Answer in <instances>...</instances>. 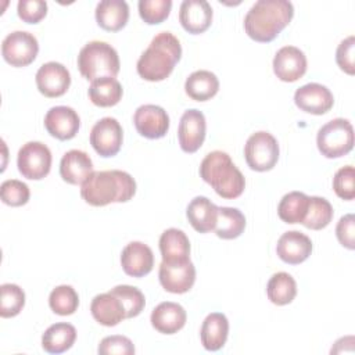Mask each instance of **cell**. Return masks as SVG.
<instances>
[{"label": "cell", "instance_id": "41", "mask_svg": "<svg viewBox=\"0 0 355 355\" xmlns=\"http://www.w3.org/2000/svg\"><path fill=\"white\" fill-rule=\"evenodd\" d=\"M100 355H132L135 354V345L130 338L125 336H108L104 337L97 348Z\"/></svg>", "mask_w": 355, "mask_h": 355}, {"label": "cell", "instance_id": "5", "mask_svg": "<svg viewBox=\"0 0 355 355\" xmlns=\"http://www.w3.org/2000/svg\"><path fill=\"white\" fill-rule=\"evenodd\" d=\"M119 67L121 62L116 50L105 42H89L78 54L79 72L87 80L104 76L115 78L119 72Z\"/></svg>", "mask_w": 355, "mask_h": 355}, {"label": "cell", "instance_id": "9", "mask_svg": "<svg viewBox=\"0 0 355 355\" xmlns=\"http://www.w3.org/2000/svg\"><path fill=\"white\" fill-rule=\"evenodd\" d=\"M39 53L37 39L26 31L8 33L1 43V55L12 67L21 68L32 64Z\"/></svg>", "mask_w": 355, "mask_h": 355}, {"label": "cell", "instance_id": "37", "mask_svg": "<svg viewBox=\"0 0 355 355\" xmlns=\"http://www.w3.org/2000/svg\"><path fill=\"white\" fill-rule=\"evenodd\" d=\"M110 291L112 294H115L122 301V304L126 309V319L140 315L141 311L144 309L146 298H144V294L137 287L128 286V284H119V286H115L114 288H111Z\"/></svg>", "mask_w": 355, "mask_h": 355}, {"label": "cell", "instance_id": "20", "mask_svg": "<svg viewBox=\"0 0 355 355\" xmlns=\"http://www.w3.org/2000/svg\"><path fill=\"white\" fill-rule=\"evenodd\" d=\"M276 252L283 262L288 265H298L311 255L312 241L306 234L298 230H290L279 237Z\"/></svg>", "mask_w": 355, "mask_h": 355}, {"label": "cell", "instance_id": "27", "mask_svg": "<svg viewBox=\"0 0 355 355\" xmlns=\"http://www.w3.org/2000/svg\"><path fill=\"white\" fill-rule=\"evenodd\" d=\"M159 251L162 261L176 262L190 259V241L180 229L171 227L162 232L159 237Z\"/></svg>", "mask_w": 355, "mask_h": 355}, {"label": "cell", "instance_id": "40", "mask_svg": "<svg viewBox=\"0 0 355 355\" xmlns=\"http://www.w3.org/2000/svg\"><path fill=\"white\" fill-rule=\"evenodd\" d=\"M355 169L352 165H345L340 168L333 178L334 193L347 201L355 198Z\"/></svg>", "mask_w": 355, "mask_h": 355}, {"label": "cell", "instance_id": "10", "mask_svg": "<svg viewBox=\"0 0 355 355\" xmlns=\"http://www.w3.org/2000/svg\"><path fill=\"white\" fill-rule=\"evenodd\" d=\"M122 141L123 130L115 118H101L90 130V144L94 151L104 158L116 155L122 147Z\"/></svg>", "mask_w": 355, "mask_h": 355}, {"label": "cell", "instance_id": "17", "mask_svg": "<svg viewBox=\"0 0 355 355\" xmlns=\"http://www.w3.org/2000/svg\"><path fill=\"white\" fill-rule=\"evenodd\" d=\"M273 72L283 82H295L306 72V57L295 46H283L273 58Z\"/></svg>", "mask_w": 355, "mask_h": 355}, {"label": "cell", "instance_id": "18", "mask_svg": "<svg viewBox=\"0 0 355 355\" xmlns=\"http://www.w3.org/2000/svg\"><path fill=\"white\" fill-rule=\"evenodd\" d=\"M214 11L205 0H184L179 8V22L191 35L205 32L212 24Z\"/></svg>", "mask_w": 355, "mask_h": 355}, {"label": "cell", "instance_id": "13", "mask_svg": "<svg viewBox=\"0 0 355 355\" xmlns=\"http://www.w3.org/2000/svg\"><path fill=\"white\" fill-rule=\"evenodd\" d=\"M133 123L139 135L143 137L161 139L168 133L169 116L162 107L144 104L135 111Z\"/></svg>", "mask_w": 355, "mask_h": 355}, {"label": "cell", "instance_id": "23", "mask_svg": "<svg viewBox=\"0 0 355 355\" xmlns=\"http://www.w3.org/2000/svg\"><path fill=\"white\" fill-rule=\"evenodd\" d=\"M90 312L96 322L107 327L116 326L119 322L126 319V309L122 301L111 291L97 294L92 300Z\"/></svg>", "mask_w": 355, "mask_h": 355}, {"label": "cell", "instance_id": "35", "mask_svg": "<svg viewBox=\"0 0 355 355\" xmlns=\"http://www.w3.org/2000/svg\"><path fill=\"white\" fill-rule=\"evenodd\" d=\"M49 305L51 311L60 316L72 315L79 306V295L72 286L61 284L51 290Z\"/></svg>", "mask_w": 355, "mask_h": 355}, {"label": "cell", "instance_id": "15", "mask_svg": "<svg viewBox=\"0 0 355 355\" xmlns=\"http://www.w3.org/2000/svg\"><path fill=\"white\" fill-rule=\"evenodd\" d=\"M294 103L304 112L323 115L333 108L334 97L326 86L312 82L295 90Z\"/></svg>", "mask_w": 355, "mask_h": 355}, {"label": "cell", "instance_id": "31", "mask_svg": "<svg viewBox=\"0 0 355 355\" xmlns=\"http://www.w3.org/2000/svg\"><path fill=\"white\" fill-rule=\"evenodd\" d=\"M309 207V197L301 191L284 194L277 205V215L286 223H302Z\"/></svg>", "mask_w": 355, "mask_h": 355}, {"label": "cell", "instance_id": "14", "mask_svg": "<svg viewBox=\"0 0 355 355\" xmlns=\"http://www.w3.org/2000/svg\"><path fill=\"white\" fill-rule=\"evenodd\" d=\"M35 79H36L37 90L49 98H54L65 94L71 85L69 71L67 69V67L55 61L43 64L37 69Z\"/></svg>", "mask_w": 355, "mask_h": 355}, {"label": "cell", "instance_id": "39", "mask_svg": "<svg viewBox=\"0 0 355 355\" xmlns=\"http://www.w3.org/2000/svg\"><path fill=\"white\" fill-rule=\"evenodd\" d=\"M1 201L10 207H21L29 201L31 191L26 183L18 179L4 180L0 186Z\"/></svg>", "mask_w": 355, "mask_h": 355}, {"label": "cell", "instance_id": "22", "mask_svg": "<svg viewBox=\"0 0 355 355\" xmlns=\"http://www.w3.org/2000/svg\"><path fill=\"white\" fill-rule=\"evenodd\" d=\"M93 172L92 158L82 150H69L60 161V175L69 184H83Z\"/></svg>", "mask_w": 355, "mask_h": 355}, {"label": "cell", "instance_id": "29", "mask_svg": "<svg viewBox=\"0 0 355 355\" xmlns=\"http://www.w3.org/2000/svg\"><path fill=\"white\" fill-rule=\"evenodd\" d=\"M219 90V79L207 69L194 71L184 82L186 94L196 101H207L212 98Z\"/></svg>", "mask_w": 355, "mask_h": 355}, {"label": "cell", "instance_id": "25", "mask_svg": "<svg viewBox=\"0 0 355 355\" xmlns=\"http://www.w3.org/2000/svg\"><path fill=\"white\" fill-rule=\"evenodd\" d=\"M94 14L100 28L118 32L129 19V6L125 0H103L97 4Z\"/></svg>", "mask_w": 355, "mask_h": 355}, {"label": "cell", "instance_id": "42", "mask_svg": "<svg viewBox=\"0 0 355 355\" xmlns=\"http://www.w3.org/2000/svg\"><path fill=\"white\" fill-rule=\"evenodd\" d=\"M17 12L24 22L37 24L47 14V3L43 0H19Z\"/></svg>", "mask_w": 355, "mask_h": 355}, {"label": "cell", "instance_id": "30", "mask_svg": "<svg viewBox=\"0 0 355 355\" xmlns=\"http://www.w3.org/2000/svg\"><path fill=\"white\" fill-rule=\"evenodd\" d=\"M90 101L97 107H112L122 98V85L111 76H104L92 80L87 90Z\"/></svg>", "mask_w": 355, "mask_h": 355}, {"label": "cell", "instance_id": "33", "mask_svg": "<svg viewBox=\"0 0 355 355\" xmlns=\"http://www.w3.org/2000/svg\"><path fill=\"white\" fill-rule=\"evenodd\" d=\"M266 294L275 305H287L297 295V283L287 272L273 273L266 284Z\"/></svg>", "mask_w": 355, "mask_h": 355}, {"label": "cell", "instance_id": "12", "mask_svg": "<svg viewBox=\"0 0 355 355\" xmlns=\"http://www.w3.org/2000/svg\"><path fill=\"white\" fill-rule=\"evenodd\" d=\"M205 132L207 122L204 114L196 108L184 111L178 128L180 148L189 154L196 153L205 140Z\"/></svg>", "mask_w": 355, "mask_h": 355}, {"label": "cell", "instance_id": "8", "mask_svg": "<svg viewBox=\"0 0 355 355\" xmlns=\"http://www.w3.org/2000/svg\"><path fill=\"white\" fill-rule=\"evenodd\" d=\"M51 151L42 141L25 143L17 155V166L19 173L31 180L46 178L51 168Z\"/></svg>", "mask_w": 355, "mask_h": 355}, {"label": "cell", "instance_id": "24", "mask_svg": "<svg viewBox=\"0 0 355 355\" xmlns=\"http://www.w3.org/2000/svg\"><path fill=\"white\" fill-rule=\"evenodd\" d=\"M218 208L219 207L207 197L197 196L189 202L186 216L196 232L208 233L215 229L218 220Z\"/></svg>", "mask_w": 355, "mask_h": 355}, {"label": "cell", "instance_id": "36", "mask_svg": "<svg viewBox=\"0 0 355 355\" xmlns=\"http://www.w3.org/2000/svg\"><path fill=\"white\" fill-rule=\"evenodd\" d=\"M0 316L12 318L17 316L25 305L24 290L14 283H4L0 287Z\"/></svg>", "mask_w": 355, "mask_h": 355}, {"label": "cell", "instance_id": "21", "mask_svg": "<svg viewBox=\"0 0 355 355\" xmlns=\"http://www.w3.org/2000/svg\"><path fill=\"white\" fill-rule=\"evenodd\" d=\"M187 313L184 308L172 301L158 304L150 316L153 327L162 334H175L186 324Z\"/></svg>", "mask_w": 355, "mask_h": 355}, {"label": "cell", "instance_id": "32", "mask_svg": "<svg viewBox=\"0 0 355 355\" xmlns=\"http://www.w3.org/2000/svg\"><path fill=\"white\" fill-rule=\"evenodd\" d=\"M245 229V216L244 214L232 207H219L218 208V220L215 225V234L223 240L237 239Z\"/></svg>", "mask_w": 355, "mask_h": 355}, {"label": "cell", "instance_id": "28", "mask_svg": "<svg viewBox=\"0 0 355 355\" xmlns=\"http://www.w3.org/2000/svg\"><path fill=\"white\" fill-rule=\"evenodd\" d=\"M76 340V329L71 323L60 322L46 329L42 336V347L49 354H62L68 351Z\"/></svg>", "mask_w": 355, "mask_h": 355}, {"label": "cell", "instance_id": "43", "mask_svg": "<svg viewBox=\"0 0 355 355\" xmlns=\"http://www.w3.org/2000/svg\"><path fill=\"white\" fill-rule=\"evenodd\" d=\"M354 50H355V37L354 35L345 37L340 42L336 51V62L341 71L348 75L355 73V62H354Z\"/></svg>", "mask_w": 355, "mask_h": 355}, {"label": "cell", "instance_id": "34", "mask_svg": "<svg viewBox=\"0 0 355 355\" xmlns=\"http://www.w3.org/2000/svg\"><path fill=\"white\" fill-rule=\"evenodd\" d=\"M333 207L329 200L318 196L309 197V207L306 216L301 225L312 230H320L326 227L333 219Z\"/></svg>", "mask_w": 355, "mask_h": 355}, {"label": "cell", "instance_id": "26", "mask_svg": "<svg viewBox=\"0 0 355 355\" xmlns=\"http://www.w3.org/2000/svg\"><path fill=\"white\" fill-rule=\"evenodd\" d=\"M229 334V320L222 312H212L207 315L201 324L200 338L207 351L220 349Z\"/></svg>", "mask_w": 355, "mask_h": 355}, {"label": "cell", "instance_id": "19", "mask_svg": "<svg viewBox=\"0 0 355 355\" xmlns=\"http://www.w3.org/2000/svg\"><path fill=\"white\" fill-rule=\"evenodd\" d=\"M121 265L128 276L143 277L153 270V250L141 241H130L121 252Z\"/></svg>", "mask_w": 355, "mask_h": 355}, {"label": "cell", "instance_id": "4", "mask_svg": "<svg viewBox=\"0 0 355 355\" xmlns=\"http://www.w3.org/2000/svg\"><path fill=\"white\" fill-rule=\"evenodd\" d=\"M200 176L218 196L226 200L237 198L245 189V179L233 164L230 155L215 150L208 153L200 164Z\"/></svg>", "mask_w": 355, "mask_h": 355}, {"label": "cell", "instance_id": "2", "mask_svg": "<svg viewBox=\"0 0 355 355\" xmlns=\"http://www.w3.org/2000/svg\"><path fill=\"white\" fill-rule=\"evenodd\" d=\"M136 193L135 179L125 171H96L80 184L82 198L93 207L126 202Z\"/></svg>", "mask_w": 355, "mask_h": 355}, {"label": "cell", "instance_id": "1", "mask_svg": "<svg viewBox=\"0 0 355 355\" xmlns=\"http://www.w3.org/2000/svg\"><path fill=\"white\" fill-rule=\"evenodd\" d=\"M294 7L288 0H258L244 17L245 33L255 42H272L293 19Z\"/></svg>", "mask_w": 355, "mask_h": 355}, {"label": "cell", "instance_id": "3", "mask_svg": "<svg viewBox=\"0 0 355 355\" xmlns=\"http://www.w3.org/2000/svg\"><path fill=\"white\" fill-rule=\"evenodd\" d=\"M180 57L182 46L179 39L171 32H159L139 57L136 69L144 80L159 82L172 73Z\"/></svg>", "mask_w": 355, "mask_h": 355}, {"label": "cell", "instance_id": "7", "mask_svg": "<svg viewBox=\"0 0 355 355\" xmlns=\"http://www.w3.org/2000/svg\"><path fill=\"white\" fill-rule=\"evenodd\" d=\"M279 143L269 132L259 130L252 133L244 146L247 165L257 172L270 171L279 159Z\"/></svg>", "mask_w": 355, "mask_h": 355}, {"label": "cell", "instance_id": "6", "mask_svg": "<svg viewBox=\"0 0 355 355\" xmlns=\"http://www.w3.org/2000/svg\"><path fill=\"white\" fill-rule=\"evenodd\" d=\"M316 144L326 158H340L354 148V128L348 119L334 118L324 123L316 136Z\"/></svg>", "mask_w": 355, "mask_h": 355}, {"label": "cell", "instance_id": "44", "mask_svg": "<svg viewBox=\"0 0 355 355\" xmlns=\"http://www.w3.org/2000/svg\"><path fill=\"white\" fill-rule=\"evenodd\" d=\"M336 236L343 247L348 250L355 248V218L352 214L340 218L336 226Z\"/></svg>", "mask_w": 355, "mask_h": 355}, {"label": "cell", "instance_id": "38", "mask_svg": "<svg viewBox=\"0 0 355 355\" xmlns=\"http://www.w3.org/2000/svg\"><path fill=\"white\" fill-rule=\"evenodd\" d=\"M140 18L148 25H157L164 22L172 8L171 0H140L139 4Z\"/></svg>", "mask_w": 355, "mask_h": 355}, {"label": "cell", "instance_id": "16", "mask_svg": "<svg viewBox=\"0 0 355 355\" xmlns=\"http://www.w3.org/2000/svg\"><path fill=\"white\" fill-rule=\"evenodd\" d=\"M44 128L58 140H71L80 128L78 112L67 105L51 107L44 116Z\"/></svg>", "mask_w": 355, "mask_h": 355}, {"label": "cell", "instance_id": "11", "mask_svg": "<svg viewBox=\"0 0 355 355\" xmlns=\"http://www.w3.org/2000/svg\"><path fill=\"white\" fill-rule=\"evenodd\" d=\"M161 286L172 294L187 293L196 282V268L190 259L166 262L162 261L158 269Z\"/></svg>", "mask_w": 355, "mask_h": 355}]
</instances>
